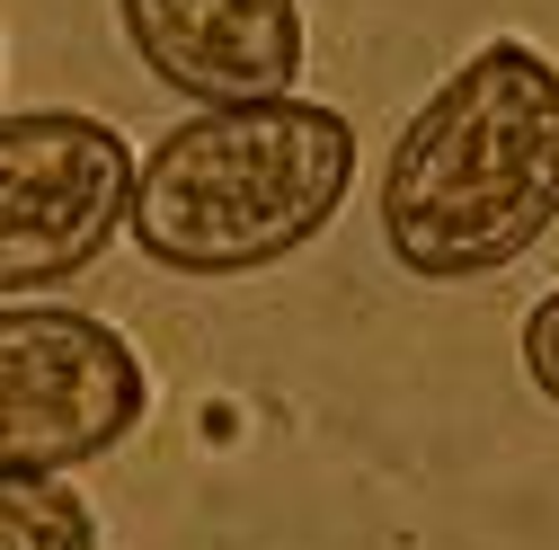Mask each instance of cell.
<instances>
[{
	"label": "cell",
	"mask_w": 559,
	"mask_h": 550,
	"mask_svg": "<svg viewBox=\"0 0 559 550\" xmlns=\"http://www.w3.org/2000/svg\"><path fill=\"white\" fill-rule=\"evenodd\" d=\"M559 223V62L524 36L479 45L400 124L382 160V240L417 285H479Z\"/></svg>",
	"instance_id": "1"
},
{
	"label": "cell",
	"mask_w": 559,
	"mask_h": 550,
	"mask_svg": "<svg viewBox=\"0 0 559 550\" xmlns=\"http://www.w3.org/2000/svg\"><path fill=\"white\" fill-rule=\"evenodd\" d=\"M356 187V124L320 98L195 107L133 160L124 231L152 266L223 285L311 249Z\"/></svg>",
	"instance_id": "2"
},
{
	"label": "cell",
	"mask_w": 559,
	"mask_h": 550,
	"mask_svg": "<svg viewBox=\"0 0 559 550\" xmlns=\"http://www.w3.org/2000/svg\"><path fill=\"white\" fill-rule=\"evenodd\" d=\"M152 408V373L133 337L72 302L0 311V470H81L116 453Z\"/></svg>",
	"instance_id": "3"
},
{
	"label": "cell",
	"mask_w": 559,
	"mask_h": 550,
	"mask_svg": "<svg viewBox=\"0 0 559 550\" xmlns=\"http://www.w3.org/2000/svg\"><path fill=\"white\" fill-rule=\"evenodd\" d=\"M133 204L124 133L81 107L0 116V302L90 275Z\"/></svg>",
	"instance_id": "4"
},
{
	"label": "cell",
	"mask_w": 559,
	"mask_h": 550,
	"mask_svg": "<svg viewBox=\"0 0 559 550\" xmlns=\"http://www.w3.org/2000/svg\"><path fill=\"white\" fill-rule=\"evenodd\" d=\"M143 72L195 107L285 98L302 81V0H116Z\"/></svg>",
	"instance_id": "5"
},
{
	"label": "cell",
	"mask_w": 559,
	"mask_h": 550,
	"mask_svg": "<svg viewBox=\"0 0 559 550\" xmlns=\"http://www.w3.org/2000/svg\"><path fill=\"white\" fill-rule=\"evenodd\" d=\"M0 550H98V515L45 470H0Z\"/></svg>",
	"instance_id": "6"
},
{
	"label": "cell",
	"mask_w": 559,
	"mask_h": 550,
	"mask_svg": "<svg viewBox=\"0 0 559 550\" xmlns=\"http://www.w3.org/2000/svg\"><path fill=\"white\" fill-rule=\"evenodd\" d=\"M515 347H524V373H533V391L542 399H559V285L524 311V337H515Z\"/></svg>",
	"instance_id": "7"
}]
</instances>
